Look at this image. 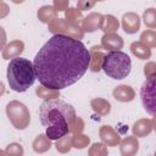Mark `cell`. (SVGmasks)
Segmentation results:
<instances>
[{"label":"cell","instance_id":"obj_1","mask_svg":"<svg viewBox=\"0 0 156 156\" xmlns=\"http://www.w3.org/2000/svg\"><path fill=\"white\" fill-rule=\"evenodd\" d=\"M90 62V52L82 41L65 34H55L39 49L33 67L43 87L61 90L77 83L88 71Z\"/></svg>","mask_w":156,"mask_h":156},{"label":"cell","instance_id":"obj_2","mask_svg":"<svg viewBox=\"0 0 156 156\" xmlns=\"http://www.w3.org/2000/svg\"><path fill=\"white\" fill-rule=\"evenodd\" d=\"M39 117L46 136L50 140H58L67 135L73 126L76 110L71 104L61 99H49L41 102Z\"/></svg>","mask_w":156,"mask_h":156},{"label":"cell","instance_id":"obj_3","mask_svg":"<svg viewBox=\"0 0 156 156\" xmlns=\"http://www.w3.org/2000/svg\"><path fill=\"white\" fill-rule=\"evenodd\" d=\"M37 79L33 62L28 58L15 57L7 66V83L13 91L24 93Z\"/></svg>","mask_w":156,"mask_h":156},{"label":"cell","instance_id":"obj_4","mask_svg":"<svg viewBox=\"0 0 156 156\" xmlns=\"http://www.w3.org/2000/svg\"><path fill=\"white\" fill-rule=\"evenodd\" d=\"M102 69L112 79H124L132 71L130 57L123 51H110L102 60Z\"/></svg>","mask_w":156,"mask_h":156},{"label":"cell","instance_id":"obj_5","mask_svg":"<svg viewBox=\"0 0 156 156\" xmlns=\"http://www.w3.org/2000/svg\"><path fill=\"white\" fill-rule=\"evenodd\" d=\"M141 101L144 108L150 113L155 115V85H154V77H150L141 87Z\"/></svg>","mask_w":156,"mask_h":156}]
</instances>
